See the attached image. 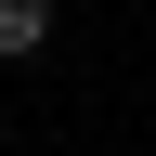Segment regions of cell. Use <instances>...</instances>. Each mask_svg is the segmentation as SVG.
Segmentation results:
<instances>
[{
	"label": "cell",
	"mask_w": 156,
	"mask_h": 156,
	"mask_svg": "<svg viewBox=\"0 0 156 156\" xmlns=\"http://www.w3.org/2000/svg\"><path fill=\"white\" fill-rule=\"evenodd\" d=\"M39 39H52V0H0V65H13V52H39Z\"/></svg>",
	"instance_id": "obj_1"
}]
</instances>
